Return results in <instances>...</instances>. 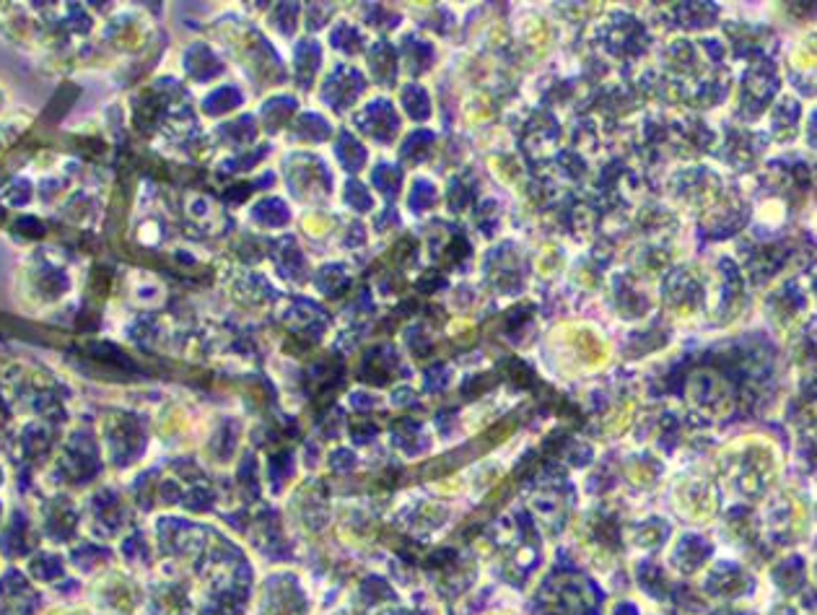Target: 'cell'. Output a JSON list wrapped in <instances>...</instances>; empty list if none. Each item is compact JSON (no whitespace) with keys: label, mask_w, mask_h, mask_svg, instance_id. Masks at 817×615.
I'll return each instance as SVG.
<instances>
[{"label":"cell","mask_w":817,"mask_h":615,"mask_svg":"<svg viewBox=\"0 0 817 615\" xmlns=\"http://www.w3.org/2000/svg\"><path fill=\"white\" fill-rule=\"evenodd\" d=\"M337 151H340V159H343V164L351 169V171H355V169L364 164V149H361V146H358L353 138H348V135H345Z\"/></svg>","instance_id":"cell-1"},{"label":"cell","mask_w":817,"mask_h":615,"mask_svg":"<svg viewBox=\"0 0 817 615\" xmlns=\"http://www.w3.org/2000/svg\"><path fill=\"white\" fill-rule=\"evenodd\" d=\"M374 185L382 192H394L397 185H400V177H397V171L392 167H379L374 171Z\"/></svg>","instance_id":"cell-3"},{"label":"cell","mask_w":817,"mask_h":615,"mask_svg":"<svg viewBox=\"0 0 817 615\" xmlns=\"http://www.w3.org/2000/svg\"><path fill=\"white\" fill-rule=\"evenodd\" d=\"M405 107L413 112V117H426L428 115V96L421 89L405 91Z\"/></svg>","instance_id":"cell-2"},{"label":"cell","mask_w":817,"mask_h":615,"mask_svg":"<svg viewBox=\"0 0 817 615\" xmlns=\"http://www.w3.org/2000/svg\"><path fill=\"white\" fill-rule=\"evenodd\" d=\"M348 198H351V203H353L355 208H361V210L371 205L369 200H364L366 198V189L361 187V185H355V182H351V185H348Z\"/></svg>","instance_id":"cell-4"}]
</instances>
